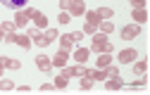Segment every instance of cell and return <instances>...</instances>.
<instances>
[{"label":"cell","mask_w":150,"mask_h":95,"mask_svg":"<svg viewBox=\"0 0 150 95\" xmlns=\"http://www.w3.org/2000/svg\"><path fill=\"white\" fill-rule=\"evenodd\" d=\"M93 50H96V52H112L115 48H112L110 41H105V33H100V36L93 33Z\"/></svg>","instance_id":"cell-1"},{"label":"cell","mask_w":150,"mask_h":95,"mask_svg":"<svg viewBox=\"0 0 150 95\" xmlns=\"http://www.w3.org/2000/svg\"><path fill=\"white\" fill-rule=\"evenodd\" d=\"M138 33H141V26H138V24H126V26L122 29V38H124V41H134Z\"/></svg>","instance_id":"cell-2"},{"label":"cell","mask_w":150,"mask_h":95,"mask_svg":"<svg viewBox=\"0 0 150 95\" xmlns=\"http://www.w3.org/2000/svg\"><path fill=\"white\" fill-rule=\"evenodd\" d=\"M29 38H31V41H33L36 45H41V48H45V45H50V41H48V38H45V33H41L38 29H31V31H29Z\"/></svg>","instance_id":"cell-3"},{"label":"cell","mask_w":150,"mask_h":95,"mask_svg":"<svg viewBox=\"0 0 150 95\" xmlns=\"http://www.w3.org/2000/svg\"><path fill=\"white\" fill-rule=\"evenodd\" d=\"M29 19H31V10H29V7H26V10H17V14H14V26H24Z\"/></svg>","instance_id":"cell-4"},{"label":"cell","mask_w":150,"mask_h":95,"mask_svg":"<svg viewBox=\"0 0 150 95\" xmlns=\"http://www.w3.org/2000/svg\"><path fill=\"white\" fill-rule=\"evenodd\" d=\"M31 19L36 22V29H45V24H48V17L38 10H31Z\"/></svg>","instance_id":"cell-5"},{"label":"cell","mask_w":150,"mask_h":95,"mask_svg":"<svg viewBox=\"0 0 150 95\" xmlns=\"http://www.w3.org/2000/svg\"><path fill=\"white\" fill-rule=\"evenodd\" d=\"M136 57H138V52H136V50L126 48V50H122V52H119V62H122V64H129V62H134Z\"/></svg>","instance_id":"cell-6"},{"label":"cell","mask_w":150,"mask_h":95,"mask_svg":"<svg viewBox=\"0 0 150 95\" xmlns=\"http://www.w3.org/2000/svg\"><path fill=\"white\" fill-rule=\"evenodd\" d=\"M36 67H38L41 71H50L52 69V60L45 57V55H38V57H36Z\"/></svg>","instance_id":"cell-7"},{"label":"cell","mask_w":150,"mask_h":95,"mask_svg":"<svg viewBox=\"0 0 150 95\" xmlns=\"http://www.w3.org/2000/svg\"><path fill=\"white\" fill-rule=\"evenodd\" d=\"M62 76H86V69H83V64H76V67H67L64 71H62Z\"/></svg>","instance_id":"cell-8"},{"label":"cell","mask_w":150,"mask_h":95,"mask_svg":"<svg viewBox=\"0 0 150 95\" xmlns=\"http://www.w3.org/2000/svg\"><path fill=\"white\" fill-rule=\"evenodd\" d=\"M67 60H69V50H60L57 55L52 57V67H64Z\"/></svg>","instance_id":"cell-9"},{"label":"cell","mask_w":150,"mask_h":95,"mask_svg":"<svg viewBox=\"0 0 150 95\" xmlns=\"http://www.w3.org/2000/svg\"><path fill=\"white\" fill-rule=\"evenodd\" d=\"M0 3H3V7H7V10H22V7H26L29 0H0Z\"/></svg>","instance_id":"cell-10"},{"label":"cell","mask_w":150,"mask_h":95,"mask_svg":"<svg viewBox=\"0 0 150 95\" xmlns=\"http://www.w3.org/2000/svg\"><path fill=\"white\" fill-rule=\"evenodd\" d=\"M69 12H71L74 17L83 14V12H86V5H83V0H71V5H69Z\"/></svg>","instance_id":"cell-11"},{"label":"cell","mask_w":150,"mask_h":95,"mask_svg":"<svg viewBox=\"0 0 150 95\" xmlns=\"http://www.w3.org/2000/svg\"><path fill=\"white\" fill-rule=\"evenodd\" d=\"M60 43H62V50H69V48H74V43H76V36L74 33H64V36H60Z\"/></svg>","instance_id":"cell-12"},{"label":"cell","mask_w":150,"mask_h":95,"mask_svg":"<svg viewBox=\"0 0 150 95\" xmlns=\"http://www.w3.org/2000/svg\"><path fill=\"white\" fill-rule=\"evenodd\" d=\"M105 88H107V90H119V88H124V83H122L119 76H112V79L105 83Z\"/></svg>","instance_id":"cell-13"},{"label":"cell","mask_w":150,"mask_h":95,"mask_svg":"<svg viewBox=\"0 0 150 95\" xmlns=\"http://www.w3.org/2000/svg\"><path fill=\"white\" fill-rule=\"evenodd\" d=\"M14 43H17V45H22L24 50H29V48H31V38H29V33H26V36H22V33H17V38H14Z\"/></svg>","instance_id":"cell-14"},{"label":"cell","mask_w":150,"mask_h":95,"mask_svg":"<svg viewBox=\"0 0 150 95\" xmlns=\"http://www.w3.org/2000/svg\"><path fill=\"white\" fill-rule=\"evenodd\" d=\"M88 55H91V52H88L86 48H79V50H76V55H74V60H76L79 64H83V62L88 60Z\"/></svg>","instance_id":"cell-15"},{"label":"cell","mask_w":150,"mask_h":95,"mask_svg":"<svg viewBox=\"0 0 150 95\" xmlns=\"http://www.w3.org/2000/svg\"><path fill=\"white\" fill-rule=\"evenodd\" d=\"M131 17H134V22H136V24H143V22H148L145 10H134V14H131Z\"/></svg>","instance_id":"cell-16"},{"label":"cell","mask_w":150,"mask_h":95,"mask_svg":"<svg viewBox=\"0 0 150 95\" xmlns=\"http://www.w3.org/2000/svg\"><path fill=\"white\" fill-rule=\"evenodd\" d=\"M110 64H112L110 52H103V57H98V67H100V69H105V67H110Z\"/></svg>","instance_id":"cell-17"},{"label":"cell","mask_w":150,"mask_h":95,"mask_svg":"<svg viewBox=\"0 0 150 95\" xmlns=\"http://www.w3.org/2000/svg\"><path fill=\"white\" fill-rule=\"evenodd\" d=\"M83 14H86V22H91V24H100V17H98L96 10H88V12H83Z\"/></svg>","instance_id":"cell-18"},{"label":"cell","mask_w":150,"mask_h":95,"mask_svg":"<svg viewBox=\"0 0 150 95\" xmlns=\"http://www.w3.org/2000/svg\"><path fill=\"white\" fill-rule=\"evenodd\" d=\"M96 12H98L100 19H110V17H115V10H112V7H100V10H96Z\"/></svg>","instance_id":"cell-19"},{"label":"cell","mask_w":150,"mask_h":95,"mask_svg":"<svg viewBox=\"0 0 150 95\" xmlns=\"http://www.w3.org/2000/svg\"><path fill=\"white\" fill-rule=\"evenodd\" d=\"M0 62H3L7 69H19V67H22L19 62H17V60H10V57H0Z\"/></svg>","instance_id":"cell-20"},{"label":"cell","mask_w":150,"mask_h":95,"mask_svg":"<svg viewBox=\"0 0 150 95\" xmlns=\"http://www.w3.org/2000/svg\"><path fill=\"white\" fill-rule=\"evenodd\" d=\"M52 86H55V88H67V76H57Z\"/></svg>","instance_id":"cell-21"},{"label":"cell","mask_w":150,"mask_h":95,"mask_svg":"<svg viewBox=\"0 0 150 95\" xmlns=\"http://www.w3.org/2000/svg\"><path fill=\"white\" fill-rule=\"evenodd\" d=\"M105 74H107L110 79H112V76H119V69H117L115 64H110V67H105Z\"/></svg>","instance_id":"cell-22"},{"label":"cell","mask_w":150,"mask_h":95,"mask_svg":"<svg viewBox=\"0 0 150 95\" xmlns=\"http://www.w3.org/2000/svg\"><path fill=\"white\" fill-rule=\"evenodd\" d=\"M96 29H98V24H91V22H86V26H83V33L93 36V33H96Z\"/></svg>","instance_id":"cell-23"},{"label":"cell","mask_w":150,"mask_h":95,"mask_svg":"<svg viewBox=\"0 0 150 95\" xmlns=\"http://www.w3.org/2000/svg\"><path fill=\"white\" fill-rule=\"evenodd\" d=\"M98 26H100V31H103V33H110L112 29H115V24H112V22H103V24H98Z\"/></svg>","instance_id":"cell-24"},{"label":"cell","mask_w":150,"mask_h":95,"mask_svg":"<svg viewBox=\"0 0 150 95\" xmlns=\"http://www.w3.org/2000/svg\"><path fill=\"white\" fill-rule=\"evenodd\" d=\"M45 38H48L50 43L55 41V38H60V36H57V29H48V31H45Z\"/></svg>","instance_id":"cell-25"},{"label":"cell","mask_w":150,"mask_h":95,"mask_svg":"<svg viewBox=\"0 0 150 95\" xmlns=\"http://www.w3.org/2000/svg\"><path fill=\"white\" fill-rule=\"evenodd\" d=\"M0 29H3L5 33H14V22H5V24L0 26Z\"/></svg>","instance_id":"cell-26"},{"label":"cell","mask_w":150,"mask_h":95,"mask_svg":"<svg viewBox=\"0 0 150 95\" xmlns=\"http://www.w3.org/2000/svg\"><path fill=\"white\" fill-rule=\"evenodd\" d=\"M91 86H93V79H88V76L81 79V88H83V90H91Z\"/></svg>","instance_id":"cell-27"},{"label":"cell","mask_w":150,"mask_h":95,"mask_svg":"<svg viewBox=\"0 0 150 95\" xmlns=\"http://www.w3.org/2000/svg\"><path fill=\"white\" fill-rule=\"evenodd\" d=\"M145 67H148V64H145V60H141V62L136 64V74H141V76H143V74H145Z\"/></svg>","instance_id":"cell-28"},{"label":"cell","mask_w":150,"mask_h":95,"mask_svg":"<svg viewBox=\"0 0 150 95\" xmlns=\"http://www.w3.org/2000/svg\"><path fill=\"white\" fill-rule=\"evenodd\" d=\"M0 88H3V90H12V88H14V83L5 79V81H0Z\"/></svg>","instance_id":"cell-29"},{"label":"cell","mask_w":150,"mask_h":95,"mask_svg":"<svg viewBox=\"0 0 150 95\" xmlns=\"http://www.w3.org/2000/svg\"><path fill=\"white\" fill-rule=\"evenodd\" d=\"M69 22H71V14L62 12V14H60V24H69Z\"/></svg>","instance_id":"cell-30"},{"label":"cell","mask_w":150,"mask_h":95,"mask_svg":"<svg viewBox=\"0 0 150 95\" xmlns=\"http://www.w3.org/2000/svg\"><path fill=\"white\" fill-rule=\"evenodd\" d=\"M131 5H134L136 10H143L145 7V0H131Z\"/></svg>","instance_id":"cell-31"},{"label":"cell","mask_w":150,"mask_h":95,"mask_svg":"<svg viewBox=\"0 0 150 95\" xmlns=\"http://www.w3.org/2000/svg\"><path fill=\"white\" fill-rule=\"evenodd\" d=\"M69 5H71V0H60V7L62 10H69Z\"/></svg>","instance_id":"cell-32"},{"label":"cell","mask_w":150,"mask_h":95,"mask_svg":"<svg viewBox=\"0 0 150 95\" xmlns=\"http://www.w3.org/2000/svg\"><path fill=\"white\" fill-rule=\"evenodd\" d=\"M52 88H55L52 83H43V86H41V90H52Z\"/></svg>","instance_id":"cell-33"},{"label":"cell","mask_w":150,"mask_h":95,"mask_svg":"<svg viewBox=\"0 0 150 95\" xmlns=\"http://www.w3.org/2000/svg\"><path fill=\"white\" fill-rule=\"evenodd\" d=\"M3 69H5V64H3V62H0V76H3Z\"/></svg>","instance_id":"cell-34"},{"label":"cell","mask_w":150,"mask_h":95,"mask_svg":"<svg viewBox=\"0 0 150 95\" xmlns=\"http://www.w3.org/2000/svg\"><path fill=\"white\" fill-rule=\"evenodd\" d=\"M3 33H5V31H3V29H0V38H3Z\"/></svg>","instance_id":"cell-35"}]
</instances>
